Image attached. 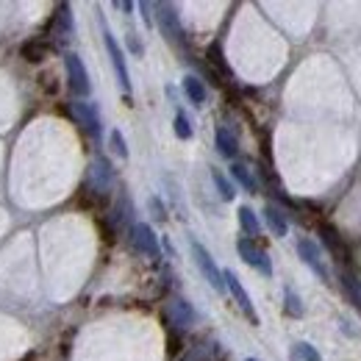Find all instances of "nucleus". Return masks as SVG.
Here are the masks:
<instances>
[{
    "label": "nucleus",
    "instance_id": "10",
    "mask_svg": "<svg viewBox=\"0 0 361 361\" xmlns=\"http://www.w3.org/2000/svg\"><path fill=\"white\" fill-rule=\"evenodd\" d=\"M50 34H53V39L59 45L70 42V37H73V14H70V6L67 3H59L56 6V14L50 20Z\"/></svg>",
    "mask_w": 361,
    "mask_h": 361
},
{
    "label": "nucleus",
    "instance_id": "5",
    "mask_svg": "<svg viewBox=\"0 0 361 361\" xmlns=\"http://www.w3.org/2000/svg\"><path fill=\"white\" fill-rule=\"evenodd\" d=\"M131 245H134L142 256H147V259H153V262L161 256V253H159V236L153 233V228L145 226V223H136V226L131 228Z\"/></svg>",
    "mask_w": 361,
    "mask_h": 361
},
{
    "label": "nucleus",
    "instance_id": "13",
    "mask_svg": "<svg viewBox=\"0 0 361 361\" xmlns=\"http://www.w3.org/2000/svg\"><path fill=\"white\" fill-rule=\"evenodd\" d=\"M167 319L176 328H189L195 322V309L183 298H173V300H167Z\"/></svg>",
    "mask_w": 361,
    "mask_h": 361
},
{
    "label": "nucleus",
    "instance_id": "27",
    "mask_svg": "<svg viewBox=\"0 0 361 361\" xmlns=\"http://www.w3.org/2000/svg\"><path fill=\"white\" fill-rule=\"evenodd\" d=\"M247 361H256V359H247Z\"/></svg>",
    "mask_w": 361,
    "mask_h": 361
},
{
    "label": "nucleus",
    "instance_id": "20",
    "mask_svg": "<svg viewBox=\"0 0 361 361\" xmlns=\"http://www.w3.org/2000/svg\"><path fill=\"white\" fill-rule=\"evenodd\" d=\"M342 281H345V289H348V295L353 298V303L361 309V281L359 278H353V275H348V272L342 275Z\"/></svg>",
    "mask_w": 361,
    "mask_h": 361
},
{
    "label": "nucleus",
    "instance_id": "16",
    "mask_svg": "<svg viewBox=\"0 0 361 361\" xmlns=\"http://www.w3.org/2000/svg\"><path fill=\"white\" fill-rule=\"evenodd\" d=\"M239 226L247 233V239H253V242H256V236L262 233V226H259V220H256V212L247 209V206L239 209Z\"/></svg>",
    "mask_w": 361,
    "mask_h": 361
},
{
    "label": "nucleus",
    "instance_id": "11",
    "mask_svg": "<svg viewBox=\"0 0 361 361\" xmlns=\"http://www.w3.org/2000/svg\"><path fill=\"white\" fill-rule=\"evenodd\" d=\"M298 256H300L303 264H309L325 283H331V275H328L325 264H322V253H319V247H317L312 239H300V242H298Z\"/></svg>",
    "mask_w": 361,
    "mask_h": 361
},
{
    "label": "nucleus",
    "instance_id": "8",
    "mask_svg": "<svg viewBox=\"0 0 361 361\" xmlns=\"http://www.w3.org/2000/svg\"><path fill=\"white\" fill-rule=\"evenodd\" d=\"M159 14V25H161V31H164V37L170 39V42H180V37H183V31H180V23H178V11H176V6H170V3H156L153 6Z\"/></svg>",
    "mask_w": 361,
    "mask_h": 361
},
{
    "label": "nucleus",
    "instance_id": "12",
    "mask_svg": "<svg viewBox=\"0 0 361 361\" xmlns=\"http://www.w3.org/2000/svg\"><path fill=\"white\" fill-rule=\"evenodd\" d=\"M319 236H322V242H325V247H328V253L339 262V264H345V262H350V247L342 242V236L336 233V228L331 226H319Z\"/></svg>",
    "mask_w": 361,
    "mask_h": 361
},
{
    "label": "nucleus",
    "instance_id": "7",
    "mask_svg": "<svg viewBox=\"0 0 361 361\" xmlns=\"http://www.w3.org/2000/svg\"><path fill=\"white\" fill-rule=\"evenodd\" d=\"M70 111H73V117L78 120V126L90 136L100 134V117H97V106L94 103H90V100H75L70 106Z\"/></svg>",
    "mask_w": 361,
    "mask_h": 361
},
{
    "label": "nucleus",
    "instance_id": "18",
    "mask_svg": "<svg viewBox=\"0 0 361 361\" xmlns=\"http://www.w3.org/2000/svg\"><path fill=\"white\" fill-rule=\"evenodd\" d=\"M231 176H233V180H236V183H242V186H245L250 195H256L259 183H256V178L250 176V170H247L245 164H239V161H236V164H231Z\"/></svg>",
    "mask_w": 361,
    "mask_h": 361
},
{
    "label": "nucleus",
    "instance_id": "21",
    "mask_svg": "<svg viewBox=\"0 0 361 361\" xmlns=\"http://www.w3.org/2000/svg\"><path fill=\"white\" fill-rule=\"evenodd\" d=\"M295 361H322V359H319L317 348H312L309 342H300V345H295Z\"/></svg>",
    "mask_w": 361,
    "mask_h": 361
},
{
    "label": "nucleus",
    "instance_id": "15",
    "mask_svg": "<svg viewBox=\"0 0 361 361\" xmlns=\"http://www.w3.org/2000/svg\"><path fill=\"white\" fill-rule=\"evenodd\" d=\"M183 92H186V97H189L195 106H203V103H206V87H203V81H200L197 75H186V78H183Z\"/></svg>",
    "mask_w": 361,
    "mask_h": 361
},
{
    "label": "nucleus",
    "instance_id": "2",
    "mask_svg": "<svg viewBox=\"0 0 361 361\" xmlns=\"http://www.w3.org/2000/svg\"><path fill=\"white\" fill-rule=\"evenodd\" d=\"M192 256H195L197 267H200V272H203V278L212 283V289L223 292V289H226V281H223V272H220V267L214 264L212 253H209V250H206L200 242H192Z\"/></svg>",
    "mask_w": 361,
    "mask_h": 361
},
{
    "label": "nucleus",
    "instance_id": "26",
    "mask_svg": "<svg viewBox=\"0 0 361 361\" xmlns=\"http://www.w3.org/2000/svg\"><path fill=\"white\" fill-rule=\"evenodd\" d=\"M176 136H178V139H192V126H189L186 114H178V117H176Z\"/></svg>",
    "mask_w": 361,
    "mask_h": 361
},
{
    "label": "nucleus",
    "instance_id": "17",
    "mask_svg": "<svg viewBox=\"0 0 361 361\" xmlns=\"http://www.w3.org/2000/svg\"><path fill=\"white\" fill-rule=\"evenodd\" d=\"M217 150H220L226 159H233V156H236V150H239L236 136L231 134L228 128H217Z\"/></svg>",
    "mask_w": 361,
    "mask_h": 361
},
{
    "label": "nucleus",
    "instance_id": "3",
    "mask_svg": "<svg viewBox=\"0 0 361 361\" xmlns=\"http://www.w3.org/2000/svg\"><path fill=\"white\" fill-rule=\"evenodd\" d=\"M236 250H239V256L245 259V264H250V267H256V270L262 272V275H267L270 278L272 275V262H270V256H267V250H262L253 239H239L236 242Z\"/></svg>",
    "mask_w": 361,
    "mask_h": 361
},
{
    "label": "nucleus",
    "instance_id": "19",
    "mask_svg": "<svg viewBox=\"0 0 361 361\" xmlns=\"http://www.w3.org/2000/svg\"><path fill=\"white\" fill-rule=\"evenodd\" d=\"M45 53H47V45L42 39H34V42H25V45H23V59L31 61V64H34V61H42Z\"/></svg>",
    "mask_w": 361,
    "mask_h": 361
},
{
    "label": "nucleus",
    "instance_id": "9",
    "mask_svg": "<svg viewBox=\"0 0 361 361\" xmlns=\"http://www.w3.org/2000/svg\"><path fill=\"white\" fill-rule=\"evenodd\" d=\"M114 183V170H111V164H109V159H94L90 167V186L94 195H106L109 192V186Z\"/></svg>",
    "mask_w": 361,
    "mask_h": 361
},
{
    "label": "nucleus",
    "instance_id": "6",
    "mask_svg": "<svg viewBox=\"0 0 361 361\" xmlns=\"http://www.w3.org/2000/svg\"><path fill=\"white\" fill-rule=\"evenodd\" d=\"M223 281H226V289L233 295V300H236V306L242 309V314L247 317L253 325H259V314H256V309H253V303H250V295L245 292V286H242V281L233 275L231 270L223 272Z\"/></svg>",
    "mask_w": 361,
    "mask_h": 361
},
{
    "label": "nucleus",
    "instance_id": "24",
    "mask_svg": "<svg viewBox=\"0 0 361 361\" xmlns=\"http://www.w3.org/2000/svg\"><path fill=\"white\" fill-rule=\"evenodd\" d=\"M109 139H111V153L120 156V159H128V145H126L123 134H120V131H111Z\"/></svg>",
    "mask_w": 361,
    "mask_h": 361
},
{
    "label": "nucleus",
    "instance_id": "14",
    "mask_svg": "<svg viewBox=\"0 0 361 361\" xmlns=\"http://www.w3.org/2000/svg\"><path fill=\"white\" fill-rule=\"evenodd\" d=\"M264 220H267V226L275 236H286V231H289V223H286V214L278 209V206H267L264 209Z\"/></svg>",
    "mask_w": 361,
    "mask_h": 361
},
{
    "label": "nucleus",
    "instance_id": "22",
    "mask_svg": "<svg viewBox=\"0 0 361 361\" xmlns=\"http://www.w3.org/2000/svg\"><path fill=\"white\" fill-rule=\"evenodd\" d=\"M212 178H214V183H217V189H220V195H223V200H233V186L228 183V178L220 173V170H212Z\"/></svg>",
    "mask_w": 361,
    "mask_h": 361
},
{
    "label": "nucleus",
    "instance_id": "4",
    "mask_svg": "<svg viewBox=\"0 0 361 361\" xmlns=\"http://www.w3.org/2000/svg\"><path fill=\"white\" fill-rule=\"evenodd\" d=\"M103 42H106L109 59H111V64H114V73H117V81H120V87H123V92H131V78H128L126 56H123V50H120L117 39H114V34H111L109 28H103Z\"/></svg>",
    "mask_w": 361,
    "mask_h": 361
},
{
    "label": "nucleus",
    "instance_id": "1",
    "mask_svg": "<svg viewBox=\"0 0 361 361\" xmlns=\"http://www.w3.org/2000/svg\"><path fill=\"white\" fill-rule=\"evenodd\" d=\"M64 67H67L70 90L75 92L78 97H87L92 90V84H90V73H87V64L81 61V56H78V53H67V56H64Z\"/></svg>",
    "mask_w": 361,
    "mask_h": 361
},
{
    "label": "nucleus",
    "instance_id": "23",
    "mask_svg": "<svg viewBox=\"0 0 361 361\" xmlns=\"http://www.w3.org/2000/svg\"><path fill=\"white\" fill-rule=\"evenodd\" d=\"M212 359H214V353H212L209 345H195V348L183 356V361H212Z\"/></svg>",
    "mask_w": 361,
    "mask_h": 361
},
{
    "label": "nucleus",
    "instance_id": "25",
    "mask_svg": "<svg viewBox=\"0 0 361 361\" xmlns=\"http://www.w3.org/2000/svg\"><path fill=\"white\" fill-rule=\"evenodd\" d=\"M286 314L289 317H303V306H300V298L292 292V289H286Z\"/></svg>",
    "mask_w": 361,
    "mask_h": 361
}]
</instances>
